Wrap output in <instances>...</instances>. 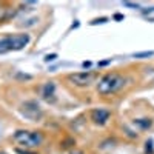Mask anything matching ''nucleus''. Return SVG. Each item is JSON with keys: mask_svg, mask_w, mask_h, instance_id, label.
<instances>
[{"mask_svg": "<svg viewBox=\"0 0 154 154\" xmlns=\"http://www.w3.org/2000/svg\"><path fill=\"white\" fill-rule=\"evenodd\" d=\"M125 79L123 75L117 74V72H108L105 74L97 83V91L102 96H108V94H114L123 86Z\"/></svg>", "mask_w": 154, "mask_h": 154, "instance_id": "f257e3e1", "label": "nucleus"}, {"mask_svg": "<svg viewBox=\"0 0 154 154\" xmlns=\"http://www.w3.org/2000/svg\"><path fill=\"white\" fill-rule=\"evenodd\" d=\"M29 43V34H16L0 38V54H6L9 51H20Z\"/></svg>", "mask_w": 154, "mask_h": 154, "instance_id": "f03ea898", "label": "nucleus"}, {"mask_svg": "<svg viewBox=\"0 0 154 154\" xmlns=\"http://www.w3.org/2000/svg\"><path fill=\"white\" fill-rule=\"evenodd\" d=\"M14 140L20 143L25 148H35L42 145L43 142V134L40 131H26V130H19L14 134Z\"/></svg>", "mask_w": 154, "mask_h": 154, "instance_id": "7ed1b4c3", "label": "nucleus"}, {"mask_svg": "<svg viewBox=\"0 0 154 154\" xmlns=\"http://www.w3.org/2000/svg\"><path fill=\"white\" fill-rule=\"evenodd\" d=\"M20 112L29 120H40L42 116H43V111H42L40 105H38L35 100H26L25 103H22Z\"/></svg>", "mask_w": 154, "mask_h": 154, "instance_id": "20e7f679", "label": "nucleus"}, {"mask_svg": "<svg viewBox=\"0 0 154 154\" xmlns=\"http://www.w3.org/2000/svg\"><path fill=\"white\" fill-rule=\"evenodd\" d=\"M94 79H96V75H94L91 71L74 72V74H69V75H68V80H69L72 85L80 86V88H85V86H88V85H91Z\"/></svg>", "mask_w": 154, "mask_h": 154, "instance_id": "39448f33", "label": "nucleus"}, {"mask_svg": "<svg viewBox=\"0 0 154 154\" xmlns=\"http://www.w3.org/2000/svg\"><path fill=\"white\" fill-rule=\"evenodd\" d=\"M89 116H91L93 123H96V125H99V126H103V125L109 120L111 112H109L108 109H103V108H94V109H91Z\"/></svg>", "mask_w": 154, "mask_h": 154, "instance_id": "423d86ee", "label": "nucleus"}, {"mask_svg": "<svg viewBox=\"0 0 154 154\" xmlns=\"http://www.w3.org/2000/svg\"><path fill=\"white\" fill-rule=\"evenodd\" d=\"M42 97L48 102V103H54L57 100L56 97V85L54 82H46L42 88Z\"/></svg>", "mask_w": 154, "mask_h": 154, "instance_id": "0eeeda50", "label": "nucleus"}, {"mask_svg": "<svg viewBox=\"0 0 154 154\" xmlns=\"http://www.w3.org/2000/svg\"><path fill=\"white\" fill-rule=\"evenodd\" d=\"M14 6L6 3V2H0V23L9 20L12 16H14Z\"/></svg>", "mask_w": 154, "mask_h": 154, "instance_id": "6e6552de", "label": "nucleus"}, {"mask_svg": "<svg viewBox=\"0 0 154 154\" xmlns=\"http://www.w3.org/2000/svg\"><path fill=\"white\" fill-rule=\"evenodd\" d=\"M134 125L139 128V130H142V131H146V130H149V128L152 126V120L151 119H136L134 120Z\"/></svg>", "mask_w": 154, "mask_h": 154, "instance_id": "1a4fd4ad", "label": "nucleus"}, {"mask_svg": "<svg viewBox=\"0 0 154 154\" xmlns=\"http://www.w3.org/2000/svg\"><path fill=\"white\" fill-rule=\"evenodd\" d=\"M154 51H143V53H134L133 57L134 59H146V57H152Z\"/></svg>", "mask_w": 154, "mask_h": 154, "instance_id": "9d476101", "label": "nucleus"}, {"mask_svg": "<svg viewBox=\"0 0 154 154\" xmlns=\"http://www.w3.org/2000/svg\"><path fill=\"white\" fill-rule=\"evenodd\" d=\"M72 145H75V140H74V139H66L65 142L62 143L63 148H69V146H72Z\"/></svg>", "mask_w": 154, "mask_h": 154, "instance_id": "9b49d317", "label": "nucleus"}, {"mask_svg": "<svg viewBox=\"0 0 154 154\" xmlns=\"http://www.w3.org/2000/svg\"><path fill=\"white\" fill-rule=\"evenodd\" d=\"M145 151H146V154H152V140H148L145 143Z\"/></svg>", "mask_w": 154, "mask_h": 154, "instance_id": "f8f14e48", "label": "nucleus"}, {"mask_svg": "<svg viewBox=\"0 0 154 154\" xmlns=\"http://www.w3.org/2000/svg\"><path fill=\"white\" fill-rule=\"evenodd\" d=\"M57 59V54H48L46 57H45V62H53V60H56Z\"/></svg>", "mask_w": 154, "mask_h": 154, "instance_id": "ddd939ff", "label": "nucleus"}, {"mask_svg": "<svg viewBox=\"0 0 154 154\" xmlns=\"http://www.w3.org/2000/svg\"><path fill=\"white\" fill-rule=\"evenodd\" d=\"M106 20H108L106 17H102V19H96V20H93V22H91V25H97V23H105Z\"/></svg>", "mask_w": 154, "mask_h": 154, "instance_id": "4468645a", "label": "nucleus"}, {"mask_svg": "<svg viewBox=\"0 0 154 154\" xmlns=\"http://www.w3.org/2000/svg\"><path fill=\"white\" fill-rule=\"evenodd\" d=\"M16 152L17 154H35V152H31V151H26V149H20V148H17Z\"/></svg>", "mask_w": 154, "mask_h": 154, "instance_id": "2eb2a0df", "label": "nucleus"}, {"mask_svg": "<svg viewBox=\"0 0 154 154\" xmlns=\"http://www.w3.org/2000/svg\"><path fill=\"white\" fill-rule=\"evenodd\" d=\"M123 5L130 8H139V3H131V2H123Z\"/></svg>", "mask_w": 154, "mask_h": 154, "instance_id": "dca6fc26", "label": "nucleus"}, {"mask_svg": "<svg viewBox=\"0 0 154 154\" xmlns=\"http://www.w3.org/2000/svg\"><path fill=\"white\" fill-rule=\"evenodd\" d=\"M108 63H111V59H108V60H103V62H100V63H99V66H105V65H108Z\"/></svg>", "mask_w": 154, "mask_h": 154, "instance_id": "f3484780", "label": "nucleus"}, {"mask_svg": "<svg viewBox=\"0 0 154 154\" xmlns=\"http://www.w3.org/2000/svg\"><path fill=\"white\" fill-rule=\"evenodd\" d=\"M114 20H123V16L122 14H114Z\"/></svg>", "mask_w": 154, "mask_h": 154, "instance_id": "a211bd4d", "label": "nucleus"}, {"mask_svg": "<svg viewBox=\"0 0 154 154\" xmlns=\"http://www.w3.org/2000/svg\"><path fill=\"white\" fill-rule=\"evenodd\" d=\"M83 66L86 68V66H91V62H83Z\"/></svg>", "mask_w": 154, "mask_h": 154, "instance_id": "6ab92c4d", "label": "nucleus"}, {"mask_svg": "<svg viewBox=\"0 0 154 154\" xmlns=\"http://www.w3.org/2000/svg\"><path fill=\"white\" fill-rule=\"evenodd\" d=\"M74 154H83L82 151H77V152H74Z\"/></svg>", "mask_w": 154, "mask_h": 154, "instance_id": "aec40b11", "label": "nucleus"}, {"mask_svg": "<svg viewBox=\"0 0 154 154\" xmlns=\"http://www.w3.org/2000/svg\"><path fill=\"white\" fill-rule=\"evenodd\" d=\"M0 154H6V152H2V151H0Z\"/></svg>", "mask_w": 154, "mask_h": 154, "instance_id": "412c9836", "label": "nucleus"}]
</instances>
